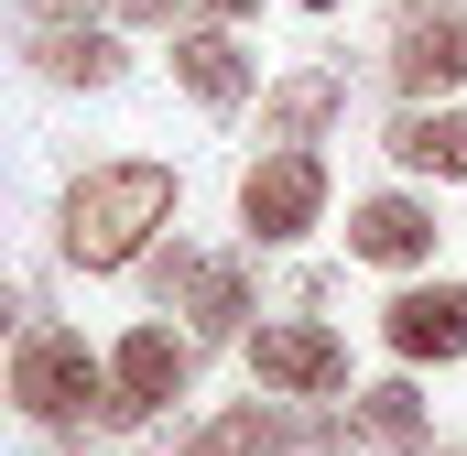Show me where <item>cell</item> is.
<instances>
[{
	"mask_svg": "<svg viewBox=\"0 0 467 456\" xmlns=\"http://www.w3.org/2000/svg\"><path fill=\"white\" fill-rule=\"evenodd\" d=\"M435 196H413V185H380V196H358L348 207V261L369 272H435Z\"/></svg>",
	"mask_w": 467,
	"mask_h": 456,
	"instance_id": "obj_8",
	"label": "cell"
},
{
	"mask_svg": "<svg viewBox=\"0 0 467 456\" xmlns=\"http://www.w3.org/2000/svg\"><path fill=\"white\" fill-rule=\"evenodd\" d=\"M305 11H348V0H305Z\"/></svg>",
	"mask_w": 467,
	"mask_h": 456,
	"instance_id": "obj_18",
	"label": "cell"
},
{
	"mask_svg": "<svg viewBox=\"0 0 467 456\" xmlns=\"http://www.w3.org/2000/svg\"><path fill=\"white\" fill-rule=\"evenodd\" d=\"M380 152L413 185H467V109L457 98H402V119L380 130Z\"/></svg>",
	"mask_w": 467,
	"mask_h": 456,
	"instance_id": "obj_11",
	"label": "cell"
},
{
	"mask_svg": "<svg viewBox=\"0 0 467 456\" xmlns=\"http://www.w3.org/2000/svg\"><path fill=\"white\" fill-rule=\"evenodd\" d=\"M380 77L402 98H457L467 88V0H402L391 44H380Z\"/></svg>",
	"mask_w": 467,
	"mask_h": 456,
	"instance_id": "obj_5",
	"label": "cell"
},
{
	"mask_svg": "<svg viewBox=\"0 0 467 456\" xmlns=\"http://www.w3.org/2000/svg\"><path fill=\"white\" fill-rule=\"evenodd\" d=\"M152 294L174 305V316H196V337H250V316H261V283H250V261L229 250H152Z\"/></svg>",
	"mask_w": 467,
	"mask_h": 456,
	"instance_id": "obj_4",
	"label": "cell"
},
{
	"mask_svg": "<svg viewBox=\"0 0 467 456\" xmlns=\"http://www.w3.org/2000/svg\"><path fill=\"white\" fill-rule=\"evenodd\" d=\"M174 77H185V98H196V109H218V119L250 98V55H239V33H229V22H207V33H174Z\"/></svg>",
	"mask_w": 467,
	"mask_h": 456,
	"instance_id": "obj_13",
	"label": "cell"
},
{
	"mask_svg": "<svg viewBox=\"0 0 467 456\" xmlns=\"http://www.w3.org/2000/svg\"><path fill=\"white\" fill-rule=\"evenodd\" d=\"M337 119H348V77L337 66H294L283 88H261V130L272 141H327Z\"/></svg>",
	"mask_w": 467,
	"mask_h": 456,
	"instance_id": "obj_12",
	"label": "cell"
},
{
	"mask_svg": "<svg viewBox=\"0 0 467 456\" xmlns=\"http://www.w3.org/2000/svg\"><path fill=\"white\" fill-rule=\"evenodd\" d=\"M380 347H391L402 369H446V358H467V283L402 272V294L380 305Z\"/></svg>",
	"mask_w": 467,
	"mask_h": 456,
	"instance_id": "obj_7",
	"label": "cell"
},
{
	"mask_svg": "<svg viewBox=\"0 0 467 456\" xmlns=\"http://www.w3.org/2000/svg\"><path fill=\"white\" fill-rule=\"evenodd\" d=\"M239 347H250V380L283 391V402H337L348 391V337L316 326V316H261Z\"/></svg>",
	"mask_w": 467,
	"mask_h": 456,
	"instance_id": "obj_6",
	"label": "cell"
},
{
	"mask_svg": "<svg viewBox=\"0 0 467 456\" xmlns=\"http://www.w3.org/2000/svg\"><path fill=\"white\" fill-rule=\"evenodd\" d=\"M435 456H467V446H435Z\"/></svg>",
	"mask_w": 467,
	"mask_h": 456,
	"instance_id": "obj_20",
	"label": "cell"
},
{
	"mask_svg": "<svg viewBox=\"0 0 467 456\" xmlns=\"http://www.w3.org/2000/svg\"><path fill=\"white\" fill-rule=\"evenodd\" d=\"M33 66H44L55 88H109V77H119V44L99 33V22H44V33H33Z\"/></svg>",
	"mask_w": 467,
	"mask_h": 456,
	"instance_id": "obj_14",
	"label": "cell"
},
{
	"mask_svg": "<svg viewBox=\"0 0 467 456\" xmlns=\"http://www.w3.org/2000/svg\"><path fill=\"white\" fill-rule=\"evenodd\" d=\"M207 11H218V22H250V11H261V0H207Z\"/></svg>",
	"mask_w": 467,
	"mask_h": 456,
	"instance_id": "obj_17",
	"label": "cell"
},
{
	"mask_svg": "<svg viewBox=\"0 0 467 456\" xmlns=\"http://www.w3.org/2000/svg\"><path fill=\"white\" fill-rule=\"evenodd\" d=\"M174 218V163H99L66 185V261L77 272H130L152 250V228Z\"/></svg>",
	"mask_w": 467,
	"mask_h": 456,
	"instance_id": "obj_1",
	"label": "cell"
},
{
	"mask_svg": "<svg viewBox=\"0 0 467 456\" xmlns=\"http://www.w3.org/2000/svg\"><path fill=\"white\" fill-rule=\"evenodd\" d=\"M11 402L33 424H55V435L109 424V358H88V337H66V326H33L22 358H11Z\"/></svg>",
	"mask_w": 467,
	"mask_h": 456,
	"instance_id": "obj_2",
	"label": "cell"
},
{
	"mask_svg": "<svg viewBox=\"0 0 467 456\" xmlns=\"http://www.w3.org/2000/svg\"><path fill=\"white\" fill-rule=\"evenodd\" d=\"M327 435H337V424H305L283 391L250 380V402L207 413V424H185V456H305V446H327Z\"/></svg>",
	"mask_w": 467,
	"mask_h": 456,
	"instance_id": "obj_10",
	"label": "cell"
},
{
	"mask_svg": "<svg viewBox=\"0 0 467 456\" xmlns=\"http://www.w3.org/2000/svg\"><path fill=\"white\" fill-rule=\"evenodd\" d=\"M55 11H88V0H55Z\"/></svg>",
	"mask_w": 467,
	"mask_h": 456,
	"instance_id": "obj_19",
	"label": "cell"
},
{
	"mask_svg": "<svg viewBox=\"0 0 467 456\" xmlns=\"http://www.w3.org/2000/svg\"><path fill=\"white\" fill-rule=\"evenodd\" d=\"M348 402H358L348 435H369V446H391V456L424 446V391H413V380H369V391H348Z\"/></svg>",
	"mask_w": 467,
	"mask_h": 456,
	"instance_id": "obj_15",
	"label": "cell"
},
{
	"mask_svg": "<svg viewBox=\"0 0 467 456\" xmlns=\"http://www.w3.org/2000/svg\"><path fill=\"white\" fill-rule=\"evenodd\" d=\"M185 380H196V337H174V326H130V337L109 347V424H141V413L185 402Z\"/></svg>",
	"mask_w": 467,
	"mask_h": 456,
	"instance_id": "obj_9",
	"label": "cell"
},
{
	"mask_svg": "<svg viewBox=\"0 0 467 456\" xmlns=\"http://www.w3.org/2000/svg\"><path fill=\"white\" fill-rule=\"evenodd\" d=\"M327 152L316 141H272L250 174H239V228H250V250H294L305 228H327Z\"/></svg>",
	"mask_w": 467,
	"mask_h": 456,
	"instance_id": "obj_3",
	"label": "cell"
},
{
	"mask_svg": "<svg viewBox=\"0 0 467 456\" xmlns=\"http://www.w3.org/2000/svg\"><path fill=\"white\" fill-rule=\"evenodd\" d=\"M174 11H185V0H130V22H174Z\"/></svg>",
	"mask_w": 467,
	"mask_h": 456,
	"instance_id": "obj_16",
	"label": "cell"
}]
</instances>
